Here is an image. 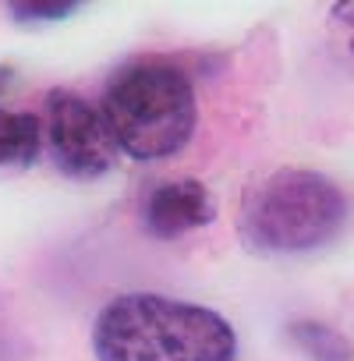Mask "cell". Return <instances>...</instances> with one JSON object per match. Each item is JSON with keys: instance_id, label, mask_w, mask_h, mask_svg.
I'll use <instances>...</instances> for the list:
<instances>
[{"instance_id": "obj_1", "label": "cell", "mask_w": 354, "mask_h": 361, "mask_svg": "<svg viewBox=\"0 0 354 361\" xmlns=\"http://www.w3.org/2000/svg\"><path fill=\"white\" fill-rule=\"evenodd\" d=\"M96 361H234V326L192 301L121 294L92 322Z\"/></svg>"}, {"instance_id": "obj_2", "label": "cell", "mask_w": 354, "mask_h": 361, "mask_svg": "<svg viewBox=\"0 0 354 361\" xmlns=\"http://www.w3.org/2000/svg\"><path fill=\"white\" fill-rule=\"evenodd\" d=\"M347 220V199L308 166H280L245 192L238 234L255 255H301L329 245Z\"/></svg>"}, {"instance_id": "obj_3", "label": "cell", "mask_w": 354, "mask_h": 361, "mask_svg": "<svg viewBox=\"0 0 354 361\" xmlns=\"http://www.w3.org/2000/svg\"><path fill=\"white\" fill-rule=\"evenodd\" d=\"M99 110L117 149L131 159H166L181 152L199 121L195 85L170 61H131L114 71Z\"/></svg>"}, {"instance_id": "obj_4", "label": "cell", "mask_w": 354, "mask_h": 361, "mask_svg": "<svg viewBox=\"0 0 354 361\" xmlns=\"http://www.w3.org/2000/svg\"><path fill=\"white\" fill-rule=\"evenodd\" d=\"M43 138L50 145V159L64 177L96 180L114 170L117 142L103 110L82 99L71 89H54L43 110Z\"/></svg>"}, {"instance_id": "obj_5", "label": "cell", "mask_w": 354, "mask_h": 361, "mask_svg": "<svg viewBox=\"0 0 354 361\" xmlns=\"http://www.w3.org/2000/svg\"><path fill=\"white\" fill-rule=\"evenodd\" d=\"M213 216H216V202L202 180H166V185L149 192L142 206V224L159 241L199 231L213 224Z\"/></svg>"}, {"instance_id": "obj_6", "label": "cell", "mask_w": 354, "mask_h": 361, "mask_svg": "<svg viewBox=\"0 0 354 361\" xmlns=\"http://www.w3.org/2000/svg\"><path fill=\"white\" fill-rule=\"evenodd\" d=\"M43 149V117L0 110V166H32Z\"/></svg>"}, {"instance_id": "obj_7", "label": "cell", "mask_w": 354, "mask_h": 361, "mask_svg": "<svg viewBox=\"0 0 354 361\" xmlns=\"http://www.w3.org/2000/svg\"><path fill=\"white\" fill-rule=\"evenodd\" d=\"M291 340L298 347H305L312 361H354L350 343L340 333H333V329H326L319 322H294L291 326Z\"/></svg>"}, {"instance_id": "obj_8", "label": "cell", "mask_w": 354, "mask_h": 361, "mask_svg": "<svg viewBox=\"0 0 354 361\" xmlns=\"http://www.w3.org/2000/svg\"><path fill=\"white\" fill-rule=\"evenodd\" d=\"M78 11V4H39V0H25V4H11L8 15L25 22V25H39V22H61L71 18Z\"/></svg>"}]
</instances>
